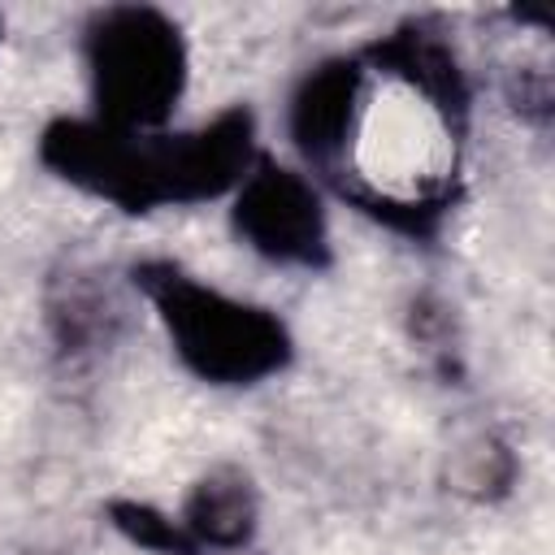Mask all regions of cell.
<instances>
[{"mask_svg":"<svg viewBox=\"0 0 555 555\" xmlns=\"http://www.w3.org/2000/svg\"><path fill=\"white\" fill-rule=\"evenodd\" d=\"M360 65V104L330 182L377 221L429 234L451 208L473 100L464 65L425 17L369 43Z\"/></svg>","mask_w":555,"mask_h":555,"instance_id":"cell-1","label":"cell"},{"mask_svg":"<svg viewBox=\"0 0 555 555\" xmlns=\"http://www.w3.org/2000/svg\"><path fill=\"white\" fill-rule=\"evenodd\" d=\"M39 160L69 186L117 204L121 212H156L169 204H204L234 195L260 160L256 117L234 104L195 130H117L95 117H61L39 134Z\"/></svg>","mask_w":555,"mask_h":555,"instance_id":"cell-2","label":"cell"},{"mask_svg":"<svg viewBox=\"0 0 555 555\" xmlns=\"http://www.w3.org/2000/svg\"><path fill=\"white\" fill-rule=\"evenodd\" d=\"M134 286L152 304L178 364L208 386H260L295 356V338L273 308L217 291L169 260L134 264Z\"/></svg>","mask_w":555,"mask_h":555,"instance_id":"cell-3","label":"cell"},{"mask_svg":"<svg viewBox=\"0 0 555 555\" xmlns=\"http://www.w3.org/2000/svg\"><path fill=\"white\" fill-rule=\"evenodd\" d=\"M82 65L95 121L117 130H160L186 91V39L178 22L147 4L95 9L82 26Z\"/></svg>","mask_w":555,"mask_h":555,"instance_id":"cell-4","label":"cell"},{"mask_svg":"<svg viewBox=\"0 0 555 555\" xmlns=\"http://www.w3.org/2000/svg\"><path fill=\"white\" fill-rule=\"evenodd\" d=\"M230 230L247 251L278 269L330 264V212L317 178L260 156L230 195Z\"/></svg>","mask_w":555,"mask_h":555,"instance_id":"cell-5","label":"cell"},{"mask_svg":"<svg viewBox=\"0 0 555 555\" xmlns=\"http://www.w3.org/2000/svg\"><path fill=\"white\" fill-rule=\"evenodd\" d=\"M360 82H364L360 52L325 56L295 82V91L286 100V139L299 152L308 178L334 173L347 130H351V117H356V104H360Z\"/></svg>","mask_w":555,"mask_h":555,"instance_id":"cell-6","label":"cell"},{"mask_svg":"<svg viewBox=\"0 0 555 555\" xmlns=\"http://www.w3.org/2000/svg\"><path fill=\"white\" fill-rule=\"evenodd\" d=\"M256 520H260V499H256L251 477L238 464L208 468L191 486V494L178 512V525L186 529L195 551H225V555L243 551L251 542Z\"/></svg>","mask_w":555,"mask_h":555,"instance_id":"cell-7","label":"cell"},{"mask_svg":"<svg viewBox=\"0 0 555 555\" xmlns=\"http://www.w3.org/2000/svg\"><path fill=\"white\" fill-rule=\"evenodd\" d=\"M52 334L65 351H100L121 325V299L91 273H69L65 291L48 299Z\"/></svg>","mask_w":555,"mask_h":555,"instance_id":"cell-8","label":"cell"},{"mask_svg":"<svg viewBox=\"0 0 555 555\" xmlns=\"http://www.w3.org/2000/svg\"><path fill=\"white\" fill-rule=\"evenodd\" d=\"M113 525L130 542H139V546H147L156 555H199L191 546L186 529L178 525V516H165V512H156L147 503H113Z\"/></svg>","mask_w":555,"mask_h":555,"instance_id":"cell-9","label":"cell"},{"mask_svg":"<svg viewBox=\"0 0 555 555\" xmlns=\"http://www.w3.org/2000/svg\"><path fill=\"white\" fill-rule=\"evenodd\" d=\"M512 481V451L494 438H477L473 447L460 451V464H455V486L486 499L494 490H507Z\"/></svg>","mask_w":555,"mask_h":555,"instance_id":"cell-10","label":"cell"}]
</instances>
